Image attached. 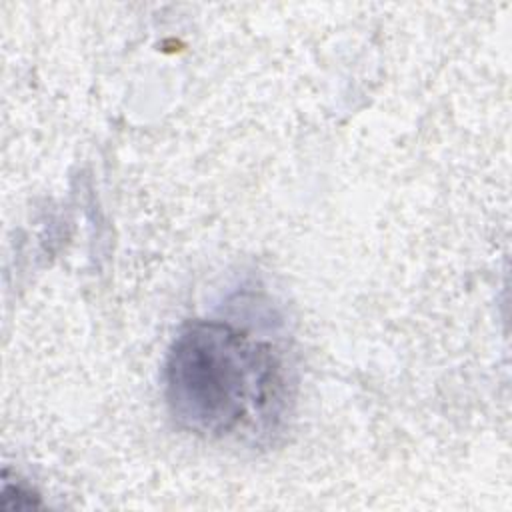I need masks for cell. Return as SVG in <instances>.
Listing matches in <instances>:
<instances>
[{"label": "cell", "instance_id": "cell-1", "mask_svg": "<svg viewBox=\"0 0 512 512\" xmlns=\"http://www.w3.org/2000/svg\"><path fill=\"white\" fill-rule=\"evenodd\" d=\"M164 396L176 424L192 434L256 440L286 414V366L268 342L228 322L194 320L168 350Z\"/></svg>", "mask_w": 512, "mask_h": 512}]
</instances>
